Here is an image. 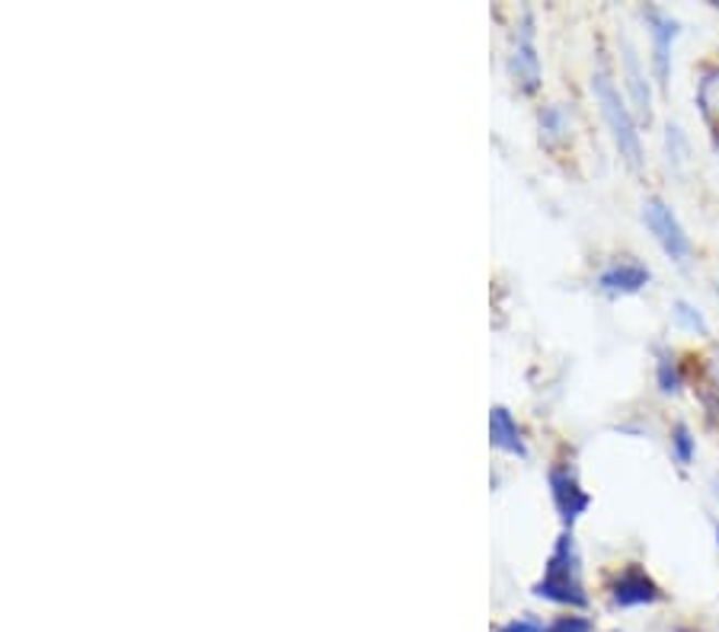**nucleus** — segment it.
<instances>
[{
    "instance_id": "f257e3e1",
    "label": "nucleus",
    "mask_w": 719,
    "mask_h": 632,
    "mask_svg": "<svg viewBox=\"0 0 719 632\" xmlns=\"http://www.w3.org/2000/svg\"><path fill=\"white\" fill-rule=\"evenodd\" d=\"M534 595L550 600V604L569 607V610L589 607V591L582 582V559H579V547H575L569 530L557 537V543L547 556V565H544V575L534 585Z\"/></svg>"
},
{
    "instance_id": "f03ea898",
    "label": "nucleus",
    "mask_w": 719,
    "mask_h": 632,
    "mask_svg": "<svg viewBox=\"0 0 719 632\" xmlns=\"http://www.w3.org/2000/svg\"><path fill=\"white\" fill-rule=\"evenodd\" d=\"M592 96L602 110L607 131H610V141L617 153L624 157V163L630 170H640L643 166V138L637 131V118H634V106L624 100L620 87L614 83V77L607 74L605 68H598L592 74Z\"/></svg>"
},
{
    "instance_id": "7ed1b4c3",
    "label": "nucleus",
    "mask_w": 719,
    "mask_h": 632,
    "mask_svg": "<svg viewBox=\"0 0 719 632\" xmlns=\"http://www.w3.org/2000/svg\"><path fill=\"white\" fill-rule=\"evenodd\" d=\"M643 223L646 230L652 233V240L659 243V250L678 265H687L694 256V243H691V233L684 230L682 218L675 215V208L659 198V195H649L643 202Z\"/></svg>"
},
{
    "instance_id": "20e7f679",
    "label": "nucleus",
    "mask_w": 719,
    "mask_h": 632,
    "mask_svg": "<svg viewBox=\"0 0 719 632\" xmlns=\"http://www.w3.org/2000/svg\"><path fill=\"white\" fill-rule=\"evenodd\" d=\"M607 597L614 607L620 610H634V607H652L662 600V588L655 585V578L646 572L643 565H627L620 568L610 585H607Z\"/></svg>"
},
{
    "instance_id": "39448f33",
    "label": "nucleus",
    "mask_w": 719,
    "mask_h": 632,
    "mask_svg": "<svg viewBox=\"0 0 719 632\" xmlns=\"http://www.w3.org/2000/svg\"><path fill=\"white\" fill-rule=\"evenodd\" d=\"M643 16L646 26H649V38H652V77L665 90L669 77H672V48H675V38L682 30H678V20L659 7H649Z\"/></svg>"
},
{
    "instance_id": "423d86ee",
    "label": "nucleus",
    "mask_w": 719,
    "mask_h": 632,
    "mask_svg": "<svg viewBox=\"0 0 719 632\" xmlns=\"http://www.w3.org/2000/svg\"><path fill=\"white\" fill-rule=\"evenodd\" d=\"M547 483H550V498H553V505H557V512H560L567 527H572L592 508V495L585 492V485H582L579 473L572 467H550Z\"/></svg>"
},
{
    "instance_id": "0eeeda50",
    "label": "nucleus",
    "mask_w": 719,
    "mask_h": 632,
    "mask_svg": "<svg viewBox=\"0 0 719 632\" xmlns=\"http://www.w3.org/2000/svg\"><path fill=\"white\" fill-rule=\"evenodd\" d=\"M509 68H512L515 83H518L525 93H537V87H540V58H537V45H534V20H530L528 10H525L522 26H518V33H515V42H512Z\"/></svg>"
},
{
    "instance_id": "6e6552de",
    "label": "nucleus",
    "mask_w": 719,
    "mask_h": 632,
    "mask_svg": "<svg viewBox=\"0 0 719 632\" xmlns=\"http://www.w3.org/2000/svg\"><path fill=\"white\" fill-rule=\"evenodd\" d=\"M652 281V272L649 265L640 260H617L605 265L595 278L598 291H605L610 298H630V295H640L643 288H649Z\"/></svg>"
},
{
    "instance_id": "1a4fd4ad",
    "label": "nucleus",
    "mask_w": 719,
    "mask_h": 632,
    "mask_svg": "<svg viewBox=\"0 0 719 632\" xmlns=\"http://www.w3.org/2000/svg\"><path fill=\"white\" fill-rule=\"evenodd\" d=\"M624 83H627V96L634 103V110L640 112V118H652V83L646 74L643 61H640V51L634 48V42L624 38Z\"/></svg>"
},
{
    "instance_id": "9d476101",
    "label": "nucleus",
    "mask_w": 719,
    "mask_h": 632,
    "mask_svg": "<svg viewBox=\"0 0 719 632\" xmlns=\"http://www.w3.org/2000/svg\"><path fill=\"white\" fill-rule=\"evenodd\" d=\"M490 441L492 447H499L509 457H518V460L528 457L525 432H522V425L515 422V415L505 410V406H492L490 410Z\"/></svg>"
},
{
    "instance_id": "9b49d317",
    "label": "nucleus",
    "mask_w": 719,
    "mask_h": 632,
    "mask_svg": "<svg viewBox=\"0 0 719 632\" xmlns=\"http://www.w3.org/2000/svg\"><path fill=\"white\" fill-rule=\"evenodd\" d=\"M697 110H700V115L714 125V128H719V65H714V68H704L700 71V77H697Z\"/></svg>"
},
{
    "instance_id": "f8f14e48",
    "label": "nucleus",
    "mask_w": 719,
    "mask_h": 632,
    "mask_svg": "<svg viewBox=\"0 0 719 632\" xmlns=\"http://www.w3.org/2000/svg\"><path fill=\"white\" fill-rule=\"evenodd\" d=\"M655 383H659V393H665V397H678V393H682V361H678V355L669 352V348H662L659 358H655Z\"/></svg>"
},
{
    "instance_id": "ddd939ff",
    "label": "nucleus",
    "mask_w": 719,
    "mask_h": 632,
    "mask_svg": "<svg viewBox=\"0 0 719 632\" xmlns=\"http://www.w3.org/2000/svg\"><path fill=\"white\" fill-rule=\"evenodd\" d=\"M537 125H540V138L547 145H560L569 138V115L560 103H550L544 106L540 115H537Z\"/></svg>"
},
{
    "instance_id": "4468645a",
    "label": "nucleus",
    "mask_w": 719,
    "mask_h": 632,
    "mask_svg": "<svg viewBox=\"0 0 719 632\" xmlns=\"http://www.w3.org/2000/svg\"><path fill=\"white\" fill-rule=\"evenodd\" d=\"M669 450H672V460H675L678 467H691V463H694V457H697V438H694V432H691L687 422H675V428H672V435H669Z\"/></svg>"
},
{
    "instance_id": "2eb2a0df",
    "label": "nucleus",
    "mask_w": 719,
    "mask_h": 632,
    "mask_svg": "<svg viewBox=\"0 0 719 632\" xmlns=\"http://www.w3.org/2000/svg\"><path fill=\"white\" fill-rule=\"evenodd\" d=\"M672 313H675V323H678V330L691 335H710V323H707V317H704V310L700 307H694L691 300L678 298L672 303Z\"/></svg>"
},
{
    "instance_id": "dca6fc26",
    "label": "nucleus",
    "mask_w": 719,
    "mask_h": 632,
    "mask_svg": "<svg viewBox=\"0 0 719 632\" xmlns=\"http://www.w3.org/2000/svg\"><path fill=\"white\" fill-rule=\"evenodd\" d=\"M665 153H669V163H672V166H682L684 157H687L684 131L678 125H672V122H669V128H665Z\"/></svg>"
},
{
    "instance_id": "f3484780",
    "label": "nucleus",
    "mask_w": 719,
    "mask_h": 632,
    "mask_svg": "<svg viewBox=\"0 0 719 632\" xmlns=\"http://www.w3.org/2000/svg\"><path fill=\"white\" fill-rule=\"evenodd\" d=\"M550 632H592V620L585 617H560L550 623Z\"/></svg>"
},
{
    "instance_id": "a211bd4d",
    "label": "nucleus",
    "mask_w": 719,
    "mask_h": 632,
    "mask_svg": "<svg viewBox=\"0 0 719 632\" xmlns=\"http://www.w3.org/2000/svg\"><path fill=\"white\" fill-rule=\"evenodd\" d=\"M499 632H550V623H540V620H512V623H505Z\"/></svg>"
},
{
    "instance_id": "6ab92c4d",
    "label": "nucleus",
    "mask_w": 719,
    "mask_h": 632,
    "mask_svg": "<svg viewBox=\"0 0 719 632\" xmlns=\"http://www.w3.org/2000/svg\"><path fill=\"white\" fill-rule=\"evenodd\" d=\"M710 377H714V383H717L719 390V352L714 355V361H710Z\"/></svg>"
},
{
    "instance_id": "aec40b11",
    "label": "nucleus",
    "mask_w": 719,
    "mask_h": 632,
    "mask_svg": "<svg viewBox=\"0 0 719 632\" xmlns=\"http://www.w3.org/2000/svg\"><path fill=\"white\" fill-rule=\"evenodd\" d=\"M714 537H717V550H719V521H714Z\"/></svg>"
},
{
    "instance_id": "412c9836",
    "label": "nucleus",
    "mask_w": 719,
    "mask_h": 632,
    "mask_svg": "<svg viewBox=\"0 0 719 632\" xmlns=\"http://www.w3.org/2000/svg\"><path fill=\"white\" fill-rule=\"evenodd\" d=\"M717 492H719V483H717Z\"/></svg>"
}]
</instances>
